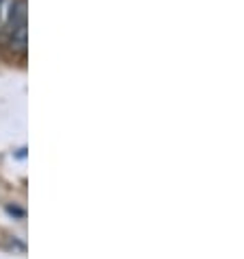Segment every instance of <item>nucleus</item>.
<instances>
[{"instance_id": "1", "label": "nucleus", "mask_w": 244, "mask_h": 259, "mask_svg": "<svg viewBox=\"0 0 244 259\" xmlns=\"http://www.w3.org/2000/svg\"><path fill=\"white\" fill-rule=\"evenodd\" d=\"M5 31H7V44L9 50L16 55H24L26 53V0H13V7L7 16L5 22Z\"/></svg>"}, {"instance_id": "2", "label": "nucleus", "mask_w": 244, "mask_h": 259, "mask_svg": "<svg viewBox=\"0 0 244 259\" xmlns=\"http://www.w3.org/2000/svg\"><path fill=\"white\" fill-rule=\"evenodd\" d=\"M11 7H13V0H0V28L5 26L7 16H9V11H11Z\"/></svg>"}]
</instances>
